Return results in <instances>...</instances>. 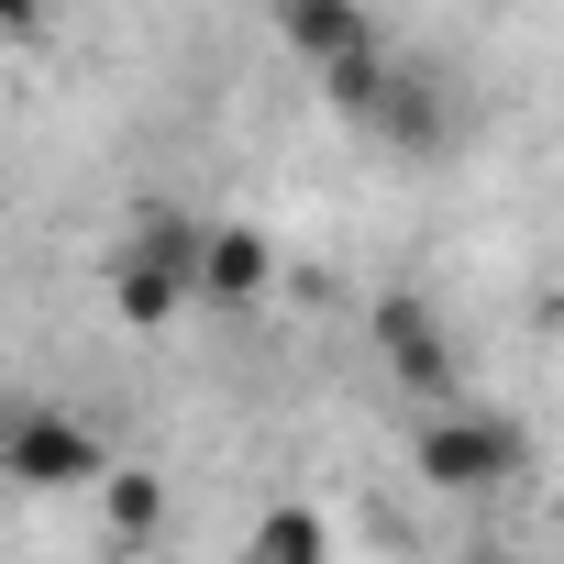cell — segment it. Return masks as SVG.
Segmentation results:
<instances>
[{"instance_id": "6da1fadb", "label": "cell", "mask_w": 564, "mask_h": 564, "mask_svg": "<svg viewBox=\"0 0 564 564\" xmlns=\"http://www.w3.org/2000/svg\"><path fill=\"white\" fill-rule=\"evenodd\" d=\"M188 300H199V221H188V210H144L133 243H122V265H111V311H122L133 333H155V322H177Z\"/></svg>"}, {"instance_id": "7a4b0ae2", "label": "cell", "mask_w": 564, "mask_h": 564, "mask_svg": "<svg viewBox=\"0 0 564 564\" xmlns=\"http://www.w3.org/2000/svg\"><path fill=\"white\" fill-rule=\"evenodd\" d=\"M410 465H421L432 498H498V487L520 476V432H509L498 410H432V421L410 432Z\"/></svg>"}, {"instance_id": "3957f363", "label": "cell", "mask_w": 564, "mask_h": 564, "mask_svg": "<svg viewBox=\"0 0 564 564\" xmlns=\"http://www.w3.org/2000/svg\"><path fill=\"white\" fill-rule=\"evenodd\" d=\"M0 476L34 487V498H56V487H100V476H111V443H100L78 410H23L12 432H0Z\"/></svg>"}, {"instance_id": "277c9868", "label": "cell", "mask_w": 564, "mask_h": 564, "mask_svg": "<svg viewBox=\"0 0 564 564\" xmlns=\"http://www.w3.org/2000/svg\"><path fill=\"white\" fill-rule=\"evenodd\" d=\"M366 333H377V366H388L399 388H454V333H443V311H432V300L388 289Z\"/></svg>"}, {"instance_id": "5b68a950", "label": "cell", "mask_w": 564, "mask_h": 564, "mask_svg": "<svg viewBox=\"0 0 564 564\" xmlns=\"http://www.w3.org/2000/svg\"><path fill=\"white\" fill-rule=\"evenodd\" d=\"M276 34H289L322 78H333V67H355V56H377V23L355 12V0H289V12H276Z\"/></svg>"}, {"instance_id": "8992f818", "label": "cell", "mask_w": 564, "mask_h": 564, "mask_svg": "<svg viewBox=\"0 0 564 564\" xmlns=\"http://www.w3.org/2000/svg\"><path fill=\"white\" fill-rule=\"evenodd\" d=\"M265 276H276V243L254 232V221H221V232H199V300H254L265 289Z\"/></svg>"}, {"instance_id": "52a82bcc", "label": "cell", "mask_w": 564, "mask_h": 564, "mask_svg": "<svg viewBox=\"0 0 564 564\" xmlns=\"http://www.w3.org/2000/svg\"><path fill=\"white\" fill-rule=\"evenodd\" d=\"M243 564H333V531H322V509H265V531L243 542Z\"/></svg>"}, {"instance_id": "ba28073f", "label": "cell", "mask_w": 564, "mask_h": 564, "mask_svg": "<svg viewBox=\"0 0 564 564\" xmlns=\"http://www.w3.org/2000/svg\"><path fill=\"white\" fill-rule=\"evenodd\" d=\"M100 487H111V531H122V542H144V531L166 520V476H144V465H111Z\"/></svg>"}]
</instances>
